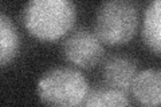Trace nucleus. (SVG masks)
Returning <instances> with one entry per match:
<instances>
[{"label": "nucleus", "mask_w": 161, "mask_h": 107, "mask_svg": "<svg viewBox=\"0 0 161 107\" xmlns=\"http://www.w3.org/2000/svg\"><path fill=\"white\" fill-rule=\"evenodd\" d=\"M22 20L32 38L55 42L71 31L77 20V7L73 0H28Z\"/></svg>", "instance_id": "nucleus-1"}, {"label": "nucleus", "mask_w": 161, "mask_h": 107, "mask_svg": "<svg viewBox=\"0 0 161 107\" xmlns=\"http://www.w3.org/2000/svg\"><path fill=\"white\" fill-rule=\"evenodd\" d=\"M138 9L132 0H105L97 9L94 34L110 47L124 45L138 31Z\"/></svg>", "instance_id": "nucleus-2"}, {"label": "nucleus", "mask_w": 161, "mask_h": 107, "mask_svg": "<svg viewBox=\"0 0 161 107\" xmlns=\"http://www.w3.org/2000/svg\"><path fill=\"white\" fill-rule=\"evenodd\" d=\"M89 80L73 67H54L38 80L36 93L40 102L54 107L82 106L89 93Z\"/></svg>", "instance_id": "nucleus-3"}, {"label": "nucleus", "mask_w": 161, "mask_h": 107, "mask_svg": "<svg viewBox=\"0 0 161 107\" xmlns=\"http://www.w3.org/2000/svg\"><path fill=\"white\" fill-rule=\"evenodd\" d=\"M103 45L92 31L79 28L62 43L63 58L78 68H93L103 58Z\"/></svg>", "instance_id": "nucleus-4"}, {"label": "nucleus", "mask_w": 161, "mask_h": 107, "mask_svg": "<svg viewBox=\"0 0 161 107\" xmlns=\"http://www.w3.org/2000/svg\"><path fill=\"white\" fill-rule=\"evenodd\" d=\"M138 72L137 63L124 55H113L102 66V79L105 86L128 94L130 93L133 79Z\"/></svg>", "instance_id": "nucleus-5"}, {"label": "nucleus", "mask_w": 161, "mask_h": 107, "mask_svg": "<svg viewBox=\"0 0 161 107\" xmlns=\"http://www.w3.org/2000/svg\"><path fill=\"white\" fill-rule=\"evenodd\" d=\"M130 94L138 104L156 107L161 103V72L158 68H147L136 74Z\"/></svg>", "instance_id": "nucleus-6"}, {"label": "nucleus", "mask_w": 161, "mask_h": 107, "mask_svg": "<svg viewBox=\"0 0 161 107\" xmlns=\"http://www.w3.org/2000/svg\"><path fill=\"white\" fill-rule=\"evenodd\" d=\"M161 0H152L142 18L141 36L147 48L156 56L161 52Z\"/></svg>", "instance_id": "nucleus-7"}, {"label": "nucleus", "mask_w": 161, "mask_h": 107, "mask_svg": "<svg viewBox=\"0 0 161 107\" xmlns=\"http://www.w3.org/2000/svg\"><path fill=\"white\" fill-rule=\"evenodd\" d=\"M20 50V38L16 25L7 15L0 12V68L9 66Z\"/></svg>", "instance_id": "nucleus-8"}, {"label": "nucleus", "mask_w": 161, "mask_h": 107, "mask_svg": "<svg viewBox=\"0 0 161 107\" xmlns=\"http://www.w3.org/2000/svg\"><path fill=\"white\" fill-rule=\"evenodd\" d=\"M130 104L128 94L109 86L89 90L83 106L86 107H126Z\"/></svg>", "instance_id": "nucleus-9"}]
</instances>
